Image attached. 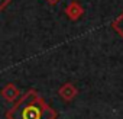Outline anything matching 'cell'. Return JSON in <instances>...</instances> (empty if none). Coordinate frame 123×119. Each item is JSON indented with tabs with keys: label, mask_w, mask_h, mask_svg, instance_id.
I'll return each mask as SVG.
<instances>
[{
	"label": "cell",
	"mask_w": 123,
	"mask_h": 119,
	"mask_svg": "<svg viewBox=\"0 0 123 119\" xmlns=\"http://www.w3.org/2000/svg\"><path fill=\"white\" fill-rule=\"evenodd\" d=\"M18 103L6 112V119H56L58 112L52 109L36 90L31 89L20 96Z\"/></svg>",
	"instance_id": "1"
},
{
	"label": "cell",
	"mask_w": 123,
	"mask_h": 119,
	"mask_svg": "<svg viewBox=\"0 0 123 119\" xmlns=\"http://www.w3.org/2000/svg\"><path fill=\"white\" fill-rule=\"evenodd\" d=\"M64 12H65L67 18H68L70 20L75 22V20H78V19L84 15V7L81 6L80 2H77V0H73V2H70V3L67 5V7H65Z\"/></svg>",
	"instance_id": "2"
},
{
	"label": "cell",
	"mask_w": 123,
	"mask_h": 119,
	"mask_svg": "<svg viewBox=\"0 0 123 119\" xmlns=\"http://www.w3.org/2000/svg\"><path fill=\"white\" fill-rule=\"evenodd\" d=\"M77 94H78V89L73 83H64L58 89V96L64 102H71L73 99L77 97Z\"/></svg>",
	"instance_id": "3"
},
{
	"label": "cell",
	"mask_w": 123,
	"mask_h": 119,
	"mask_svg": "<svg viewBox=\"0 0 123 119\" xmlns=\"http://www.w3.org/2000/svg\"><path fill=\"white\" fill-rule=\"evenodd\" d=\"M2 97L6 100V102H10V103H13V102H16L19 97H20V92H19V89L13 84V83H7L3 89H2Z\"/></svg>",
	"instance_id": "4"
},
{
	"label": "cell",
	"mask_w": 123,
	"mask_h": 119,
	"mask_svg": "<svg viewBox=\"0 0 123 119\" xmlns=\"http://www.w3.org/2000/svg\"><path fill=\"white\" fill-rule=\"evenodd\" d=\"M111 29L123 39V12L111 22Z\"/></svg>",
	"instance_id": "5"
},
{
	"label": "cell",
	"mask_w": 123,
	"mask_h": 119,
	"mask_svg": "<svg viewBox=\"0 0 123 119\" xmlns=\"http://www.w3.org/2000/svg\"><path fill=\"white\" fill-rule=\"evenodd\" d=\"M12 0H0V12H3L9 5H10Z\"/></svg>",
	"instance_id": "6"
},
{
	"label": "cell",
	"mask_w": 123,
	"mask_h": 119,
	"mask_svg": "<svg viewBox=\"0 0 123 119\" xmlns=\"http://www.w3.org/2000/svg\"><path fill=\"white\" fill-rule=\"evenodd\" d=\"M46 2L49 3V5H52V6H55V5H58L61 0H46Z\"/></svg>",
	"instance_id": "7"
}]
</instances>
